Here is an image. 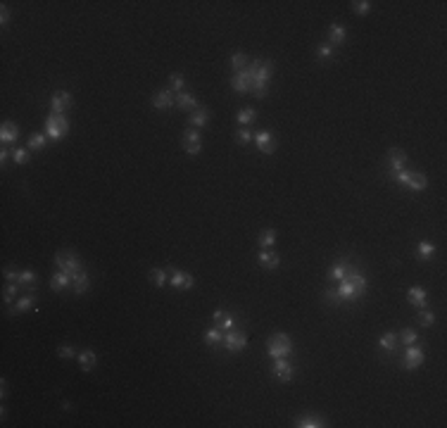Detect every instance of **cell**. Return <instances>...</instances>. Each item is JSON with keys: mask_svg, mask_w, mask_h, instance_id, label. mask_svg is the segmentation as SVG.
I'll return each mask as SVG.
<instances>
[{"mask_svg": "<svg viewBox=\"0 0 447 428\" xmlns=\"http://www.w3.org/2000/svg\"><path fill=\"white\" fill-rule=\"evenodd\" d=\"M257 262H260L262 267H267L271 271V269H276L281 264V257L276 255V252H271V250H262L260 255H257Z\"/></svg>", "mask_w": 447, "mask_h": 428, "instance_id": "obj_16", "label": "cell"}, {"mask_svg": "<svg viewBox=\"0 0 447 428\" xmlns=\"http://www.w3.org/2000/svg\"><path fill=\"white\" fill-rule=\"evenodd\" d=\"M316 57H319V59H331V57H333V45H331V43H324V45H319V50H316Z\"/></svg>", "mask_w": 447, "mask_h": 428, "instance_id": "obj_45", "label": "cell"}, {"mask_svg": "<svg viewBox=\"0 0 447 428\" xmlns=\"http://www.w3.org/2000/svg\"><path fill=\"white\" fill-rule=\"evenodd\" d=\"M423 359H426V354H423L421 347H416V345H409V347H407V352H405V369H407V371L419 369V366L423 364Z\"/></svg>", "mask_w": 447, "mask_h": 428, "instance_id": "obj_9", "label": "cell"}, {"mask_svg": "<svg viewBox=\"0 0 447 428\" xmlns=\"http://www.w3.org/2000/svg\"><path fill=\"white\" fill-rule=\"evenodd\" d=\"M364 290H366V278H364V274H359L357 269H352V271L340 281V285H338V295H340L343 302H345V300L362 297Z\"/></svg>", "mask_w": 447, "mask_h": 428, "instance_id": "obj_1", "label": "cell"}, {"mask_svg": "<svg viewBox=\"0 0 447 428\" xmlns=\"http://www.w3.org/2000/svg\"><path fill=\"white\" fill-rule=\"evenodd\" d=\"M190 126L193 129H200V126H207L210 124V112L207 109H203V107H198V109H193V114H190Z\"/></svg>", "mask_w": 447, "mask_h": 428, "instance_id": "obj_23", "label": "cell"}, {"mask_svg": "<svg viewBox=\"0 0 447 428\" xmlns=\"http://www.w3.org/2000/svg\"><path fill=\"white\" fill-rule=\"evenodd\" d=\"M29 310H36V297H34V295H26V297H22V300L15 304L12 314H22V312H29Z\"/></svg>", "mask_w": 447, "mask_h": 428, "instance_id": "obj_31", "label": "cell"}, {"mask_svg": "<svg viewBox=\"0 0 447 428\" xmlns=\"http://www.w3.org/2000/svg\"><path fill=\"white\" fill-rule=\"evenodd\" d=\"M12 160H15V164H26V162L31 160L29 148H12Z\"/></svg>", "mask_w": 447, "mask_h": 428, "instance_id": "obj_37", "label": "cell"}, {"mask_svg": "<svg viewBox=\"0 0 447 428\" xmlns=\"http://www.w3.org/2000/svg\"><path fill=\"white\" fill-rule=\"evenodd\" d=\"M393 176H395V181H397V184L409 186V178H412V171H409V169H400V171H395Z\"/></svg>", "mask_w": 447, "mask_h": 428, "instance_id": "obj_46", "label": "cell"}, {"mask_svg": "<svg viewBox=\"0 0 447 428\" xmlns=\"http://www.w3.org/2000/svg\"><path fill=\"white\" fill-rule=\"evenodd\" d=\"M72 105H74V98H72V93H67V91H57L50 98L52 114H65L67 109H72Z\"/></svg>", "mask_w": 447, "mask_h": 428, "instance_id": "obj_5", "label": "cell"}, {"mask_svg": "<svg viewBox=\"0 0 447 428\" xmlns=\"http://www.w3.org/2000/svg\"><path fill=\"white\" fill-rule=\"evenodd\" d=\"M183 143H200V134H198V129H186L183 131Z\"/></svg>", "mask_w": 447, "mask_h": 428, "instance_id": "obj_47", "label": "cell"}, {"mask_svg": "<svg viewBox=\"0 0 447 428\" xmlns=\"http://www.w3.org/2000/svg\"><path fill=\"white\" fill-rule=\"evenodd\" d=\"M69 283H72V274L62 271V269H59V271H55V274H52V278H50L52 290H57V293H59V290H65Z\"/></svg>", "mask_w": 447, "mask_h": 428, "instance_id": "obj_19", "label": "cell"}, {"mask_svg": "<svg viewBox=\"0 0 447 428\" xmlns=\"http://www.w3.org/2000/svg\"><path fill=\"white\" fill-rule=\"evenodd\" d=\"M407 300L414 304V307H419V310H426L428 307V295L423 290L421 285H412L409 290H407Z\"/></svg>", "mask_w": 447, "mask_h": 428, "instance_id": "obj_12", "label": "cell"}, {"mask_svg": "<svg viewBox=\"0 0 447 428\" xmlns=\"http://www.w3.org/2000/svg\"><path fill=\"white\" fill-rule=\"evenodd\" d=\"M169 81H171V88H174V91H183V86H186V76L181 74V72H174V74L169 76Z\"/></svg>", "mask_w": 447, "mask_h": 428, "instance_id": "obj_39", "label": "cell"}, {"mask_svg": "<svg viewBox=\"0 0 447 428\" xmlns=\"http://www.w3.org/2000/svg\"><path fill=\"white\" fill-rule=\"evenodd\" d=\"M419 324H421V326H433V324H435V314H433L428 307L421 310L419 312Z\"/></svg>", "mask_w": 447, "mask_h": 428, "instance_id": "obj_41", "label": "cell"}, {"mask_svg": "<svg viewBox=\"0 0 447 428\" xmlns=\"http://www.w3.org/2000/svg\"><path fill=\"white\" fill-rule=\"evenodd\" d=\"M352 10H354V15H366V12L371 10V3H369V0H354Z\"/></svg>", "mask_w": 447, "mask_h": 428, "instance_id": "obj_42", "label": "cell"}, {"mask_svg": "<svg viewBox=\"0 0 447 428\" xmlns=\"http://www.w3.org/2000/svg\"><path fill=\"white\" fill-rule=\"evenodd\" d=\"M36 274L34 271H31V269H22V271H19V278H17V283L22 285V288H31V285L36 283Z\"/></svg>", "mask_w": 447, "mask_h": 428, "instance_id": "obj_33", "label": "cell"}, {"mask_svg": "<svg viewBox=\"0 0 447 428\" xmlns=\"http://www.w3.org/2000/svg\"><path fill=\"white\" fill-rule=\"evenodd\" d=\"M8 157H12V152H10L8 148H3V150H0V162L5 164V162H8Z\"/></svg>", "mask_w": 447, "mask_h": 428, "instance_id": "obj_52", "label": "cell"}, {"mask_svg": "<svg viewBox=\"0 0 447 428\" xmlns=\"http://www.w3.org/2000/svg\"><path fill=\"white\" fill-rule=\"evenodd\" d=\"M55 264H57V269L67 271L72 276H74L76 271H81V260L76 257V252H69V250L57 252V255H55Z\"/></svg>", "mask_w": 447, "mask_h": 428, "instance_id": "obj_4", "label": "cell"}, {"mask_svg": "<svg viewBox=\"0 0 447 428\" xmlns=\"http://www.w3.org/2000/svg\"><path fill=\"white\" fill-rule=\"evenodd\" d=\"M295 426L297 428H321V426H326V423H324V419L316 416V414H304V416H297Z\"/></svg>", "mask_w": 447, "mask_h": 428, "instance_id": "obj_21", "label": "cell"}, {"mask_svg": "<svg viewBox=\"0 0 447 428\" xmlns=\"http://www.w3.org/2000/svg\"><path fill=\"white\" fill-rule=\"evenodd\" d=\"M324 300L329 304H340L343 300H340V295H338V290H333V288H326L324 290Z\"/></svg>", "mask_w": 447, "mask_h": 428, "instance_id": "obj_44", "label": "cell"}, {"mask_svg": "<svg viewBox=\"0 0 447 428\" xmlns=\"http://www.w3.org/2000/svg\"><path fill=\"white\" fill-rule=\"evenodd\" d=\"M45 138H48V136L34 134L31 138H29V150H43V145H45Z\"/></svg>", "mask_w": 447, "mask_h": 428, "instance_id": "obj_40", "label": "cell"}, {"mask_svg": "<svg viewBox=\"0 0 447 428\" xmlns=\"http://www.w3.org/2000/svg\"><path fill=\"white\" fill-rule=\"evenodd\" d=\"M224 343H226V350L238 352V350H245V345H247V336H245L243 331H238V328H231L226 336H224Z\"/></svg>", "mask_w": 447, "mask_h": 428, "instance_id": "obj_7", "label": "cell"}, {"mask_svg": "<svg viewBox=\"0 0 447 428\" xmlns=\"http://www.w3.org/2000/svg\"><path fill=\"white\" fill-rule=\"evenodd\" d=\"M69 134V121L65 114H50L45 119V136L52 141H62Z\"/></svg>", "mask_w": 447, "mask_h": 428, "instance_id": "obj_2", "label": "cell"}, {"mask_svg": "<svg viewBox=\"0 0 447 428\" xmlns=\"http://www.w3.org/2000/svg\"><path fill=\"white\" fill-rule=\"evenodd\" d=\"M176 107L178 109H198V98H195L193 93H186V91L176 93Z\"/></svg>", "mask_w": 447, "mask_h": 428, "instance_id": "obj_20", "label": "cell"}, {"mask_svg": "<svg viewBox=\"0 0 447 428\" xmlns=\"http://www.w3.org/2000/svg\"><path fill=\"white\" fill-rule=\"evenodd\" d=\"M274 243H276V231H274V228L262 231V233H260V248H262V250H271Z\"/></svg>", "mask_w": 447, "mask_h": 428, "instance_id": "obj_30", "label": "cell"}, {"mask_svg": "<svg viewBox=\"0 0 447 428\" xmlns=\"http://www.w3.org/2000/svg\"><path fill=\"white\" fill-rule=\"evenodd\" d=\"M224 336H226V333H224V331H221V328H207V331H205V343L210 345V347H217V345H221L224 343Z\"/></svg>", "mask_w": 447, "mask_h": 428, "instance_id": "obj_25", "label": "cell"}, {"mask_svg": "<svg viewBox=\"0 0 447 428\" xmlns=\"http://www.w3.org/2000/svg\"><path fill=\"white\" fill-rule=\"evenodd\" d=\"M267 352H269L274 359L288 357V354L293 352V343H290V338H288L286 333H276V336L269 338V343H267Z\"/></svg>", "mask_w": 447, "mask_h": 428, "instance_id": "obj_3", "label": "cell"}, {"mask_svg": "<svg viewBox=\"0 0 447 428\" xmlns=\"http://www.w3.org/2000/svg\"><path fill=\"white\" fill-rule=\"evenodd\" d=\"M72 288H74V293H79V295L88 290V274H86L84 269L76 271L74 276H72Z\"/></svg>", "mask_w": 447, "mask_h": 428, "instance_id": "obj_24", "label": "cell"}, {"mask_svg": "<svg viewBox=\"0 0 447 428\" xmlns=\"http://www.w3.org/2000/svg\"><path fill=\"white\" fill-rule=\"evenodd\" d=\"M397 340H402V345H405V347H409V345H416V343H419V333H416V331H412V328H405V331L400 333V338H397Z\"/></svg>", "mask_w": 447, "mask_h": 428, "instance_id": "obj_34", "label": "cell"}, {"mask_svg": "<svg viewBox=\"0 0 447 428\" xmlns=\"http://www.w3.org/2000/svg\"><path fill=\"white\" fill-rule=\"evenodd\" d=\"M214 326L221 328L224 333H228L231 328H236V319H233V317H231L228 312L217 310V312H214Z\"/></svg>", "mask_w": 447, "mask_h": 428, "instance_id": "obj_15", "label": "cell"}, {"mask_svg": "<svg viewBox=\"0 0 447 428\" xmlns=\"http://www.w3.org/2000/svg\"><path fill=\"white\" fill-rule=\"evenodd\" d=\"M10 22V10L8 5H3V10H0V24H8Z\"/></svg>", "mask_w": 447, "mask_h": 428, "instance_id": "obj_51", "label": "cell"}, {"mask_svg": "<svg viewBox=\"0 0 447 428\" xmlns=\"http://www.w3.org/2000/svg\"><path fill=\"white\" fill-rule=\"evenodd\" d=\"M271 371H274V376L281 378V381H290V378H293V366L288 364L286 357H281V359H274V366H271Z\"/></svg>", "mask_w": 447, "mask_h": 428, "instance_id": "obj_14", "label": "cell"}, {"mask_svg": "<svg viewBox=\"0 0 447 428\" xmlns=\"http://www.w3.org/2000/svg\"><path fill=\"white\" fill-rule=\"evenodd\" d=\"M254 117H257V109H254V107H243V109H240V112L236 114V119H238V124H240V126L252 124Z\"/></svg>", "mask_w": 447, "mask_h": 428, "instance_id": "obj_32", "label": "cell"}, {"mask_svg": "<svg viewBox=\"0 0 447 428\" xmlns=\"http://www.w3.org/2000/svg\"><path fill=\"white\" fill-rule=\"evenodd\" d=\"M231 86H233V91H238V93H250L252 91V74L247 72V67H245L243 72H236Z\"/></svg>", "mask_w": 447, "mask_h": 428, "instance_id": "obj_11", "label": "cell"}, {"mask_svg": "<svg viewBox=\"0 0 447 428\" xmlns=\"http://www.w3.org/2000/svg\"><path fill=\"white\" fill-rule=\"evenodd\" d=\"M433 255H435V245L430 243V240H421V243L416 245V257L419 260H433Z\"/></svg>", "mask_w": 447, "mask_h": 428, "instance_id": "obj_27", "label": "cell"}, {"mask_svg": "<svg viewBox=\"0 0 447 428\" xmlns=\"http://www.w3.org/2000/svg\"><path fill=\"white\" fill-rule=\"evenodd\" d=\"M19 288H22L19 283H8L5 285V290H3V300H5V304H12V300H15L17 293H19Z\"/></svg>", "mask_w": 447, "mask_h": 428, "instance_id": "obj_38", "label": "cell"}, {"mask_svg": "<svg viewBox=\"0 0 447 428\" xmlns=\"http://www.w3.org/2000/svg\"><path fill=\"white\" fill-rule=\"evenodd\" d=\"M169 283L176 290H190L195 283V278L188 274V271H178V269H171V276H169Z\"/></svg>", "mask_w": 447, "mask_h": 428, "instance_id": "obj_8", "label": "cell"}, {"mask_svg": "<svg viewBox=\"0 0 447 428\" xmlns=\"http://www.w3.org/2000/svg\"><path fill=\"white\" fill-rule=\"evenodd\" d=\"M79 364H81L84 371H93L95 364H98V357H95L93 350H84V352L79 354Z\"/></svg>", "mask_w": 447, "mask_h": 428, "instance_id": "obj_26", "label": "cell"}, {"mask_svg": "<svg viewBox=\"0 0 447 428\" xmlns=\"http://www.w3.org/2000/svg\"><path fill=\"white\" fill-rule=\"evenodd\" d=\"M5 278H8L10 283H17L19 271H17V269H12V267H8V269H5Z\"/></svg>", "mask_w": 447, "mask_h": 428, "instance_id": "obj_50", "label": "cell"}, {"mask_svg": "<svg viewBox=\"0 0 447 428\" xmlns=\"http://www.w3.org/2000/svg\"><path fill=\"white\" fill-rule=\"evenodd\" d=\"M426 186H428L426 174H421V171H412V178H409V186H407V188H412V191H426Z\"/></svg>", "mask_w": 447, "mask_h": 428, "instance_id": "obj_28", "label": "cell"}, {"mask_svg": "<svg viewBox=\"0 0 447 428\" xmlns=\"http://www.w3.org/2000/svg\"><path fill=\"white\" fill-rule=\"evenodd\" d=\"M17 138H19V129L12 121H5L3 129H0V141L8 145V143H17Z\"/></svg>", "mask_w": 447, "mask_h": 428, "instance_id": "obj_18", "label": "cell"}, {"mask_svg": "<svg viewBox=\"0 0 447 428\" xmlns=\"http://www.w3.org/2000/svg\"><path fill=\"white\" fill-rule=\"evenodd\" d=\"M347 38V31H345V26L343 24H333L331 26V31H329V43L336 48V45H343Z\"/></svg>", "mask_w": 447, "mask_h": 428, "instance_id": "obj_22", "label": "cell"}, {"mask_svg": "<svg viewBox=\"0 0 447 428\" xmlns=\"http://www.w3.org/2000/svg\"><path fill=\"white\" fill-rule=\"evenodd\" d=\"M174 105H176V95L169 91V88L157 91L152 95V107L155 109H169V107H174Z\"/></svg>", "mask_w": 447, "mask_h": 428, "instance_id": "obj_10", "label": "cell"}, {"mask_svg": "<svg viewBox=\"0 0 447 428\" xmlns=\"http://www.w3.org/2000/svg\"><path fill=\"white\" fill-rule=\"evenodd\" d=\"M352 264H350V262L347 260H340L338 262V264H333V267H331V274L329 276L333 278V281H343V278L347 276V274H350V271H352Z\"/></svg>", "mask_w": 447, "mask_h": 428, "instance_id": "obj_17", "label": "cell"}, {"mask_svg": "<svg viewBox=\"0 0 447 428\" xmlns=\"http://www.w3.org/2000/svg\"><path fill=\"white\" fill-rule=\"evenodd\" d=\"M183 148H186L188 155H198L203 150V143H183Z\"/></svg>", "mask_w": 447, "mask_h": 428, "instance_id": "obj_49", "label": "cell"}, {"mask_svg": "<svg viewBox=\"0 0 447 428\" xmlns=\"http://www.w3.org/2000/svg\"><path fill=\"white\" fill-rule=\"evenodd\" d=\"M150 281H152V285L164 288V285H167V271H164V269H152V271H150Z\"/></svg>", "mask_w": 447, "mask_h": 428, "instance_id": "obj_35", "label": "cell"}, {"mask_svg": "<svg viewBox=\"0 0 447 428\" xmlns=\"http://www.w3.org/2000/svg\"><path fill=\"white\" fill-rule=\"evenodd\" d=\"M252 138H254V143H257L260 152H264V155H271V152H276V138H274V134H271V131L262 129V131H257Z\"/></svg>", "mask_w": 447, "mask_h": 428, "instance_id": "obj_6", "label": "cell"}, {"mask_svg": "<svg viewBox=\"0 0 447 428\" xmlns=\"http://www.w3.org/2000/svg\"><path fill=\"white\" fill-rule=\"evenodd\" d=\"M231 67H233V72H243V69L247 67V55H245V52H233Z\"/></svg>", "mask_w": 447, "mask_h": 428, "instance_id": "obj_36", "label": "cell"}, {"mask_svg": "<svg viewBox=\"0 0 447 428\" xmlns=\"http://www.w3.org/2000/svg\"><path fill=\"white\" fill-rule=\"evenodd\" d=\"M407 164V155L402 150H397V148H390L388 150V167H390V174H395L400 169H405Z\"/></svg>", "mask_w": 447, "mask_h": 428, "instance_id": "obj_13", "label": "cell"}, {"mask_svg": "<svg viewBox=\"0 0 447 428\" xmlns=\"http://www.w3.org/2000/svg\"><path fill=\"white\" fill-rule=\"evenodd\" d=\"M57 354L62 357V359H72V357H76V347L74 345H59Z\"/></svg>", "mask_w": 447, "mask_h": 428, "instance_id": "obj_43", "label": "cell"}, {"mask_svg": "<svg viewBox=\"0 0 447 428\" xmlns=\"http://www.w3.org/2000/svg\"><path fill=\"white\" fill-rule=\"evenodd\" d=\"M378 347L383 350V352H395V347H397V336L395 333H383L378 340Z\"/></svg>", "mask_w": 447, "mask_h": 428, "instance_id": "obj_29", "label": "cell"}, {"mask_svg": "<svg viewBox=\"0 0 447 428\" xmlns=\"http://www.w3.org/2000/svg\"><path fill=\"white\" fill-rule=\"evenodd\" d=\"M250 141H252V134H250L247 129H240V131L236 134V143H238V145H247Z\"/></svg>", "mask_w": 447, "mask_h": 428, "instance_id": "obj_48", "label": "cell"}]
</instances>
